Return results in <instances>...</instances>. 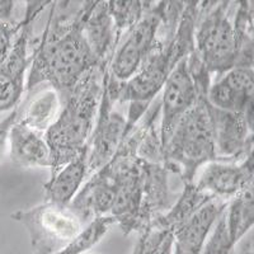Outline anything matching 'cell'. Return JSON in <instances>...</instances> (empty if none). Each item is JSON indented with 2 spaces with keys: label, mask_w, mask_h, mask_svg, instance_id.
<instances>
[{
  "label": "cell",
  "mask_w": 254,
  "mask_h": 254,
  "mask_svg": "<svg viewBox=\"0 0 254 254\" xmlns=\"http://www.w3.org/2000/svg\"><path fill=\"white\" fill-rule=\"evenodd\" d=\"M93 3L51 1L44 29L32 36L26 92H33L40 85L50 87L59 93L63 103L87 72L101 66L83 32Z\"/></svg>",
  "instance_id": "obj_1"
},
{
  "label": "cell",
  "mask_w": 254,
  "mask_h": 254,
  "mask_svg": "<svg viewBox=\"0 0 254 254\" xmlns=\"http://www.w3.org/2000/svg\"><path fill=\"white\" fill-rule=\"evenodd\" d=\"M199 1H167L158 40L139 71L122 84L119 103L127 104L126 137L154 99L172 70L193 51V33Z\"/></svg>",
  "instance_id": "obj_2"
},
{
  "label": "cell",
  "mask_w": 254,
  "mask_h": 254,
  "mask_svg": "<svg viewBox=\"0 0 254 254\" xmlns=\"http://www.w3.org/2000/svg\"><path fill=\"white\" fill-rule=\"evenodd\" d=\"M107 67H94L80 79L61 103L63 108L55 124L44 133L51 153V174L88 151Z\"/></svg>",
  "instance_id": "obj_3"
},
{
  "label": "cell",
  "mask_w": 254,
  "mask_h": 254,
  "mask_svg": "<svg viewBox=\"0 0 254 254\" xmlns=\"http://www.w3.org/2000/svg\"><path fill=\"white\" fill-rule=\"evenodd\" d=\"M206 93H199L163 145V163L183 185L193 182L199 168L217 160Z\"/></svg>",
  "instance_id": "obj_4"
},
{
  "label": "cell",
  "mask_w": 254,
  "mask_h": 254,
  "mask_svg": "<svg viewBox=\"0 0 254 254\" xmlns=\"http://www.w3.org/2000/svg\"><path fill=\"white\" fill-rule=\"evenodd\" d=\"M234 9L231 1H199L193 52L212 79L237 66Z\"/></svg>",
  "instance_id": "obj_5"
},
{
  "label": "cell",
  "mask_w": 254,
  "mask_h": 254,
  "mask_svg": "<svg viewBox=\"0 0 254 254\" xmlns=\"http://www.w3.org/2000/svg\"><path fill=\"white\" fill-rule=\"evenodd\" d=\"M139 136V128L135 126L121 142L111 162L102 168L112 181L116 190L110 216L115 220L124 235L141 233L140 211L144 172L142 159L136 154Z\"/></svg>",
  "instance_id": "obj_6"
},
{
  "label": "cell",
  "mask_w": 254,
  "mask_h": 254,
  "mask_svg": "<svg viewBox=\"0 0 254 254\" xmlns=\"http://www.w3.org/2000/svg\"><path fill=\"white\" fill-rule=\"evenodd\" d=\"M28 233L31 254H55L83 233L84 225L69 207L42 202L10 215Z\"/></svg>",
  "instance_id": "obj_7"
},
{
  "label": "cell",
  "mask_w": 254,
  "mask_h": 254,
  "mask_svg": "<svg viewBox=\"0 0 254 254\" xmlns=\"http://www.w3.org/2000/svg\"><path fill=\"white\" fill-rule=\"evenodd\" d=\"M211 75L192 51L172 70L159 94L160 98V140L163 145L173 131L177 122L193 107L199 93L207 90Z\"/></svg>",
  "instance_id": "obj_8"
},
{
  "label": "cell",
  "mask_w": 254,
  "mask_h": 254,
  "mask_svg": "<svg viewBox=\"0 0 254 254\" xmlns=\"http://www.w3.org/2000/svg\"><path fill=\"white\" fill-rule=\"evenodd\" d=\"M165 8L167 1H145L141 19L121 38L108 65V72L116 81L130 80L153 51Z\"/></svg>",
  "instance_id": "obj_9"
},
{
  "label": "cell",
  "mask_w": 254,
  "mask_h": 254,
  "mask_svg": "<svg viewBox=\"0 0 254 254\" xmlns=\"http://www.w3.org/2000/svg\"><path fill=\"white\" fill-rule=\"evenodd\" d=\"M24 17L8 58L0 66V113L19 107L26 92V81L31 65V40L33 23L49 8L51 1H27Z\"/></svg>",
  "instance_id": "obj_10"
},
{
  "label": "cell",
  "mask_w": 254,
  "mask_h": 254,
  "mask_svg": "<svg viewBox=\"0 0 254 254\" xmlns=\"http://www.w3.org/2000/svg\"><path fill=\"white\" fill-rule=\"evenodd\" d=\"M119 99L103 80L101 106L87 153L88 178L107 165L119 150L126 132V116L115 107Z\"/></svg>",
  "instance_id": "obj_11"
},
{
  "label": "cell",
  "mask_w": 254,
  "mask_h": 254,
  "mask_svg": "<svg viewBox=\"0 0 254 254\" xmlns=\"http://www.w3.org/2000/svg\"><path fill=\"white\" fill-rule=\"evenodd\" d=\"M193 183L198 190L229 202L253 188V155L243 160H214L199 168Z\"/></svg>",
  "instance_id": "obj_12"
},
{
  "label": "cell",
  "mask_w": 254,
  "mask_h": 254,
  "mask_svg": "<svg viewBox=\"0 0 254 254\" xmlns=\"http://www.w3.org/2000/svg\"><path fill=\"white\" fill-rule=\"evenodd\" d=\"M217 160H243L253 155V115L228 112L208 103Z\"/></svg>",
  "instance_id": "obj_13"
},
{
  "label": "cell",
  "mask_w": 254,
  "mask_h": 254,
  "mask_svg": "<svg viewBox=\"0 0 254 254\" xmlns=\"http://www.w3.org/2000/svg\"><path fill=\"white\" fill-rule=\"evenodd\" d=\"M206 98L217 110L253 115V67H233L215 76L211 80Z\"/></svg>",
  "instance_id": "obj_14"
},
{
  "label": "cell",
  "mask_w": 254,
  "mask_h": 254,
  "mask_svg": "<svg viewBox=\"0 0 254 254\" xmlns=\"http://www.w3.org/2000/svg\"><path fill=\"white\" fill-rule=\"evenodd\" d=\"M142 201L140 220L141 233L164 216L178 198L181 192L172 187L171 176H174L164 163H150L142 160Z\"/></svg>",
  "instance_id": "obj_15"
},
{
  "label": "cell",
  "mask_w": 254,
  "mask_h": 254,
  "mask_svg": "<svg viewBox=\"0 0 254 254\" xmlns=\"http://www.w3.org/2000/svg\"><path fill=\"white\" fill-rule=\"evenodd\" d=\"M229 202L212 198L173 230V254H201Z\"/></svg>",
  "instance_id": "obj_16"
},
{
  "label": "cell",
  "mask_w": 254,
  "mask_h": 254,
  "mask_svg": "<svg viewBox=\"0 0 254 254\" xmlns=\"http://www.w3.org/2000/svg\"><path fill=\"white\" fill-rule=\"evenodd\" d=\"M115 196L112 181L101 169L84 182L67 207L87 226L98 217L110 216Z\"/></svg>",
  "instance_id": "obj_17"
},
{
  "label": "cell",
  "mask_w": 254,
  "mask_h": 254,
  "mask_svg": "<svg viewBox=\"0 0 254 254\" xmlns=\"http://www.w3.org/2000/svg\"><path fill=\"white\" fill-rule=\"evenodd\" d=\"M9 155L20 168H51V153L44 133L29 127L13 124L8 133Z\"/></svg>",
  "instance_id": "obj_18"
},
{
  "label": "cell",
  "mask_w": 254,
  "mask_h": 254,
  "mask_svg": "<svg viewBox=\"0 0 254 254\" xmlns=\"http://www.w3.org/2000/svg\"><path fill=\"white\" fill-rule=\"evenodd\" d=\"M84 36L95 60L107 67L116 49L115 27L107 1H94L84 20Z\"/></svg>",
  "instance_id": "obj_19"
},
{
  "label": "cell",
  "mask_w": 254,
  "mask_h": 254,
  "mask_svg": "<svg viewBox=\"0 0 254 254\" xmlns=\"http://www.w3.org/2000/svg\"><path fill=\"white\" fill-rule=\"evenodd\" d=\"M87 153H83L51 174L44 185V202L67 207L88 179Z\"/></svg>",
  "instance_id": "obj_20"
},
{
  "label": "cell",
  "mask_w": 254,
  "mask_h": 254,
  "mask_svg": "<svg viewBox=\"0 0 254 254\" xmlns=\"http://www.w3.org/2000/svg\"><path fill=\"white\" fill-rule=\"evenodd\" d=\"M63 104L59 93L50 87H45L32 97L31 102L22 112H18L17 122L32 130L45 133L55 124L61 112Z\"/></svg>",
  "instance_id": "obj_21"
},
{
  "label": "cell",
  "mask_w": 254,
  "mask_h": 254,
  "mask_svg": "<svg viewBox=\"0 0 254 254\" xmlns=\"http://www.w3.org/2000/svg\"><path fill=\"white\" fill-rule=\"evenodd\" d=\"M226 229L231 242L238 246L242 239L247 237L253 229L254 222V201L253 188H249L246 192L229 201L225 211Z\"/></svg>",
  "instance_id": "obj_22"
},
{
  "label": "cell",
  "mask_w": 254,
  "mask_h": 254,
  "mask_svg": "<svg viewBox=\"0 0 254 254\" xmlns=\"http://www.w3.org/2000/svg\"><path fill=\"white\" fill-rule=\"evenodd\" d=\"M212 198L214 197L198 190L193 182L183 185V190H181L178 198L171 207V210L168 211L164 216L154 221L151 225L163 226V228L173 231Z\"/></svg>",
  "instance_id": "obj_23"
},
{
  "label": "cell",
  "mask_w": 254,
  "mask_h": 254,
  "mask_svg": "<svg viewBox=\"0 0 254 254\" xmlns=\"http://www.w3.org/2000/svg\"><path fill=\"white\" fill-rule=\"evenodd\" d=\"M253 1H235L234 23L238 46V63L235 67H253Z\"/></svg>",
  "instance_id": "obj_24"
},
{
  "label": "cell",
  "mask_w": 254,
  "mask_h": 254,
  "mask_svg": "<svg viewBox=\"0 0 254 254\" xmlns=\"http://www.w3.org/2000/svg\"><path fill=\"white\" fill-rule=\"evenodd\" d=\"M108 12L112 18L113 27H115L116 46L121 38L130 31L144 14L145 1H122V0H113L107 1Z\"/></svg>",
  "instance_id": "obj_25"
},
{
  "label": "cell",
  "mask_w": 254,
  "mask_h": 254,
  "mask_svg": "<svg viewBox=\"0 0 254 254\" xmlns=\"http://www.w3.org/2000/svg\"><path fill=\"white\" fill-rule=\"evenodd\" d=\"M113 225H116V222L111 216H103L93 220L84 228L83 233L71 244L55 254H85L107 235Z\"/></svg>",
  "instance_id": "obj_26"
},
{
  "label": "cell",
  "mask_w": 254,
  "mask_h": 254,
  "mask_svg": "<svg viewBox=\"0 0 254 254\" xmlns=\"http://www.w3.org/2000/svg\"><path fill=\"white\" fill-rule=\"evenodd\" d=\"M132 254H173V231L151 225L139 234Z\"/></svg>",
  "instance_id": "obj_27"
},
{
  "label": "cell",
  "mask_w": 254,
  "mask_h": 254,
  "mask_svg": "<svg viewBox=\"0 0 254 254\" xmlns=\"http://www.w3.org/2000/svg\"><path fill=\"white\" fill-rule=\"evenodd\" d=\"M201 254H238V246L229 237L224 212L215 224Z\"/></svg>",
  "instance_id": "obj_28"
},
{
  "label": "cell",
  "mask_w": 254,
  "mask_h": 254,
  "mask_svg": "<svg viewBox=\"0 0 254 254\" xmlns=\"http://www.w3.org/2000/svg\"><path fill=\"white\" fill-rule=\"evenodd\" d=\"M19 28L20 20L13 22V23L0 22V66L5 61V59L8 58Z\"/></svg>",
  "instance_id": "obj_29"
},
{
  "label": "cell",
  "mask_w": 254,
  "mask_h": 254,
  "mask_svg": "<svg viewBox=\"0 0 254 254\" xmlns=\"http://www.w3.org/2000/svg\"><path fill=\"white\" fill-rule=\"evenodd\" d=\"M18 112H19V107L10 111V113L6 116L5 119L0 122V155H1V151H3L4 146H5L6 144V140H8L9 130H10V127L13 126V124H14L15 120H17Z\"/></svg>",
  "instance_id": "obj_30"
},
{
  "label": "cell",
  "mask_w": 254,
  "mask_h": 254,
  "mask_svg": "<svg viewBox=\"0 0 254 254\" xmlns=\"http://www.w3.org/2000/svg\"><path fill=\"white\" fill-rule=\"evenodd\" d=\"M14 1H0V22L3 23H13L17 22L14 19Z\"/></svg>",
  "instance_id": "obj_31"
},
{
  "label": "cell",
  "mask_w": 254,
  "mask_h": 254,
  "mask_svg": "<svg viewBox=\"0 0 254 254\" xmlns=\"http://www.w3.org/2000/svg\"><path fill=\"white\" fill-rule=\"evenodd\" d=\"M238 254H254L253 253V235L252 231L242 242L238 244Z\"/></svg>",
  "instance_id": "obj_32"
}]
</instances>
